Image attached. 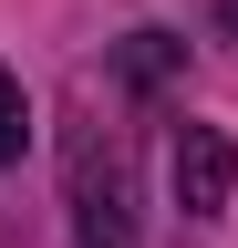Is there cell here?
<instances>
[{
    "label": "cell",
    "mask_w": 238,
    "mask_h": 248,
    "mask_svg": "<svg viewBox=\"0 0 238 248\" xmlns=\"http://www.w3.org/2000/svg\"><path fill=\"white\" fill-rule=\"evenodd\" d=\"M63 248H145L135 135L104 114H73V135H63Z\"/></svg>",
    "instance_id": "cell-1"
},
{
    "label": "cell",
    "mask_w": 238,
    "mask_h": 248,
    "mask_svg": "<svg viewBox=\"0 0 238 248\" xmlns=\"http://www.w3.org/2000/svg\"><path fill=\"white\" fill-rule=\"evenodd\" d=\"M166 197H176V217H197V228H207V217H228V197H238V145L218 135V124H176V135H166Z\"/></svg>",
    "instance_id": "cell-2"
},
{
    "label": "cell",
    "mask_w": 238,
    "mask_h": 248,
    "mask_svg": "<svg viewBox=\"0 0 238 248\" xmlns=\"http://www.w3.org/2000/svg\"><path fill=\"white\" fill-rule=\"evenodd\" d=\"M176 83H187V31L135 21L125 42H114V93H135V104H166Z\"/></svg>",
    "instance_id": "cell-3"
},
{
    "label": "cell",
    "mask_w": 238,
    "mask_h": 248,
    "mask_svg": "<svg viewBox=\"0 0 238 248\" xmlns=\"http://www.w3.org/2000/svg\"><path fill=\"white\" fill-rule=\"evenodd\" d=\"M21 155H32V93H21L11 62H0V176H11Z\"/></svg>",
    "instance_id": "cell-4"
},
{
    "label": "cell",
    "mask_w": 238,
    "mask_h": 248,
    "mask_svg": "<svg viewBox=\"0 0 238 248\" xmlns=\"http://www.w3.org/2000/svg\"><path fill=\"white\" fill-rule=\"evenodd\" d=\"M207 42H228V52H238V0H218V11H207Z\"/></svg>",
    "instance_id": "cell-5"
}]
</instances>
